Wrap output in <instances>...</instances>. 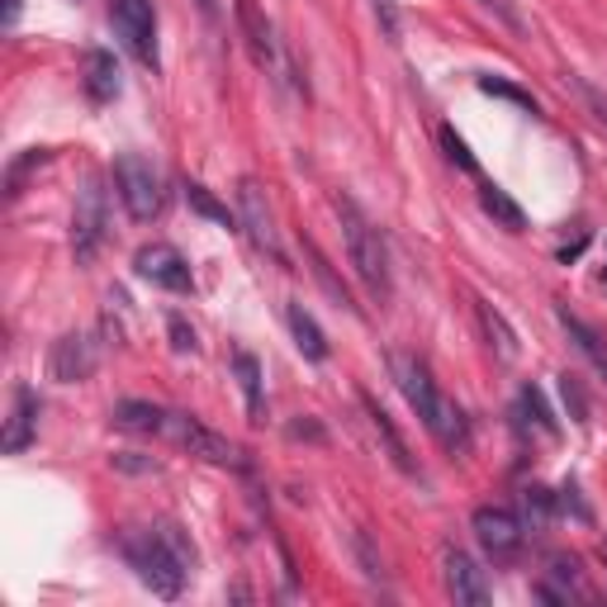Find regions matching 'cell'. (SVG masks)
I'll return each mask as SVG.
<instances>
[{
    "instance_id": "obj_1",
    "label": "cell",
    "mask_w": 607,
    "mask_h": 607,
    "mask_svg": "<svg viewBox=\"0 0 607 607\" xmlns=\"http://www.w3.org/2000/svg\"><path fill=\"white\" fill-rule=\"evenodd\" d=\"M119 555L157 598H180V589H186V579H190V565H195V546H190L176 522L124 527Z\"/></svg>"
},
{
    "instance_id": "obj_2",
    "label": "cell",
    "mask_w": 607,
    "mask_h": 607,
    "mask_svg": "<svg viewBox=\"0 0 607 607\" xmlns=\"http://www.w3.org/2000/svg\"><path fill=\"white\" fill-rule=\"evenodd\" d=\"M390 376L399 384V394L408 399V408L418 413V422L428 428L437 442H442L446 451H470V418L451 404V399L437 390V380H432V370L422 366L413 352H390Z\"/></svg>"
},
{
    "instance_id": "obj_3",
    "label": "cell",
    "mask_w": 607,
    "mask_h": 607,
    "mask_svg": "<svg viewBox=\"0 0 607 607\" xmlns=\"http://www.w3.org/2000/svg\"><path fill=\"white\" fill-rule=\"evenodd\" d=\"M332 210H338V218H342V238H346V256H352L356 280L366 286V294L376 304H390L394 276H390V252H384L376 224H370V218L356 210V200H346V195L332 200Z\"/></svg>"
},
{
    "instance_id": "obj_4",
    "label": "cell",
    "mask_w": 607,
    "mask_h": 607,
    "mask_svg": "<svg viewBox=\"0 0 607 607\" xmlns=\"http://www.w3.org/2000/svg\"><path fill=\"white\" fill-rule=\"evenodd\" d=\"M162 437H166V442H172V446L190 451V456L210 460V465H232V470H248V451H242V446H232L228 437L210 432L200 418H190V413H176V408H166Z\"/></svg>"
},
{
    "instance_id": "obj_5",
    "label": "cell",
    "mask_w": 607,
    "mask_h": 607,
    "mask_svg": "<svg viewBox=\"0 0 607 607\" xmlns=\"http://www.w3.org/2000/svg\"><path fill=\"white\" fill-rule=\"evenodd\" d=\"M114 186H119V200H124L128 218L148 224V218L162 214V176L152 172L148 157H138V152H124V157L114 162Z\"/></svg>"
},
{
    "instance_id": "obj_6",
    "label": "cell",
    "mask_w": 607,
    "mask_h": 607,
    "mask_svg": "<svg viewBox=\"0 0 607 607\" xmlns=\"http://www.w3.org/2000/svg\"><path fill=\"white\" fill-rule=\"evenodd\" d=\"M105 228H110L105 186H100V176H86V186L76 190V214H72V252H76V262H90V256L100 252Z\"/></svg>"
},
{
    "instance_id": "obj_7",
    "label": "cell",
    "mask_w": 607,
    "mask_h": 607,
    "mask_svg": "<svg viewBox=\"0 0 607 607\" xmlns=\"http://www.w3.org/2000/svg\"><path fill=\"white\" fill-rule=\"evenodd\" d=\"M470 527H475V541H480L494 565L518 560L522 546H527V522L513 508H475Z\"/></svg>"
},
{
    "instance_id": "obj_8",
    "label": "cell",
    "mask_w": 607,
    "mask_h": 607,
    "mask_svg": "<svg viewBox=\"0 0 607 607\" xmlns=\"http://www.w3.org/2000/svg\"><path fill=\"white\" fill-rule=\"evenodd\" d=\"M114 34L124 38V48L134 53L143 67L157 72V15H152V0H114L110 5Z\"/></svg>"
},
{
    "instance_id": "obj_9",
    "label": "cell",
    "mask_w": 607,
    "mask_h": 607,
    "mask_svg": "<svg viewBox=\"0 0 607 607\" xmlns=\"http://www.w3.org/2000/svg\"><path fill=\"white\" fill-rule=\"evenodd\" d=\"M134 270L152 286L172 290V294H190L195 290V276H190V262L180 256L172 242H148V248L134 252Z\"/></svg>"
},
{
    "instance_id": "obj_10",
    "label": "cell",
    "mask_w": 607,
    "mask_h": 607,
    "mask_svg": "<svg viewBox=\"0 0 607 607\" xmlns=\"http://www.w3.org/2000/svg\"><path fill=\"white\" fill-rule=\"evenodd\" d=\"M100 366V342L90 338V332H67V338L53 342V352H48V376L58 384H81L96 376Z\"/></svg>"
},
{
    "instance_id": "obj_11",
    "label": "cell",
    "mask_w": 607,
    "mask_h": 607,
    "mask_svg": "<svg viewBox=\"0 0 607 607\" xmlns=\"http://www.w3.org/2000/svg\"><path fill=\"white\" fill-rule=\"evenodd\" d=\"M238 218L242 228H248V238L262 248L276 266H286V248H280V232H276V218H270L266 200H262V186L256 180H242L238 186Z\"/></svg>"
},
{
    "instance_id": "obj_12",
    "label": "cell",
    "mask_w": 607,
    "mask_h": 607,
    "mask_svg": "<svg viewBox=\"0 0 607 607\" xmlns=\"http://www.w3.org/2000/svg\"><path fill=\"white\" fill-rule=\"evenodd\" d=\"M442 579H446V593L456 603H470V607H484L489 598H494V589H489L484 570L470 560L460 546H446L442 551Z\"/></svg>"
},
{
    "instance_id": "obj_13",
    "label": "cell",
    "mask_w": 607,
    "mask_h": 607,
    "mask_svg": "<svg viewBox=\"0 0 607 607\" xmlns=\"http://www.w3.org/2000/svg\"><path fill=\"white\" fill-rule=\"evenodd\" d=\"M238 24H242V38L252 48V62L266 72H280L286 67V53H280V38H276V24H270L256 0H238Z\"/></svg>"
},
{
    "instance_id": "obj_14",
    "label": "cell",
    "mask_w": 607,
    "mask_h": 607,
    "mask_svg": "<svg viewBox=\"0 0 607 607\" xmlns=\"http://www.w3.org/2000/svg\"><path fill=\"white\" fill-rule=\"evenodd\" d=\"M34 437H38V394L29 390V384H15L5 432H0V451H5V456H20V451L34 446Z\"/></svg>"
},
{
    "instance_id": "obj_15",
    "label": "cell",
    "mask_w": 607,
    "mask_h": 607,
    "mask_svg": "<svg viewBox=\"0 0 607 607\" xmlns=\"http://www.w3.org/2000/svg\"><path fill=\"white\" fill-rule=\"evenodd\" d=\"M361 408H366L370 428H376V437H380V446H384V456H390L394 470H404L408 480H418L422 470H418V460H413V451H408V442H404V432L394 428V418H390V413H384L370 394H361Z\"/></svg>"
},
{
    "instance_id": "obj_16",
    "label": "cell",
    "mask_w": 607,
    "mask_h": 607,
    "mask_svg": "<svg viewBox=\"0 0 607 607\" xmlns=\"http://www.w3.org/2000/svg\"><path fill=\"white\" fill-rule=\"evenodd\" d=\"M81 76H86V96L96 100V105H110L124 86L119 62H114V53H105V48H90V53L81 58Z\"/></svg>"
},
{
    "instance_id": "obj_17",
    "label": "cell",
    "mask_w": 607,
    "mask_h": 607,
    "mask_svg": "<svg viewBox=\"0 0 607 607\" xmlns=\"http://www.w3.org/2000/svg\"><path fill=\"white\" fill-rule=\"evenodd\" d=\"M555 318H560L565 338H570V342L579 346V352H584V356L593 361V370H598V376H607V342H603V332H598V328H589V323L579 318V314H570L565 304H555Z\"/></svg>"
},
{
    "instance_id": "obj_18",
    "label": "cell",
    "mask_w": 607,
    "mask_h": 607,
    "mask_svg": "<svg viewBox=\"0 0 607 607\" xmlns=\"http://www.w3.org/2000/svg\"><path fill=\"white\" fill-rule=\"evenodd\" d=\"M114 428L124 432H138V437H162V422H166V408L162 404H148V399H124L114 404Z\"/></svg>"
},
{
    "instance_id": "obj_19",
    "label": "cell",
    "mask_w": 607,
    "mask_h": 607,
    "mask_svg": "<svg viewBox=\"0 0 607 607\" xmlns=\"http://www.w3.org/2000/svg\"><path fill=\"white\" fill-rule=\"evenodd\" d=\"M286 323L294 332V346H300L308 361H328V338H323V328L314 323V314H308L304 304H286Z\"/></svg>"
},
{
    "instance_id": "obj_20",
    "label": "cell",
    "mask_w": 607,
    "mask_h": 607,
    "mask_svg": "<svg viewBox=\"0 0 607 607\" xmlns=\"http://www.w3.org/2000/svg\"><path fill=\"white\" fill-rule=\"evenodd\" d=\"M475 318H480V328H484V338L489 346L503 356V361H518V332H513V323L498 314L494 304H484V300H475Z\"/></svg>"
},
{
    "instance_id": "obj_21",
    "label": "cell",
    "mask_w": 607,
    "mask_h": 607,
    "mask_svg": "<svg viewBox=\"0 0 607 607\" xmlns=\"http://www.w3.org/2000/svg\"><path fill=\"white\" fill-rule=\"evenodd\" d=\"M232 376H238L242 394H248L252 422H266V390H262V366H256V356H252V352H238V356H232Z\"/></svg>"
},
{
    "instance_id": "obj_22",
    "label": "cell",
    "mask_w": 607,
    "mask_h": 607,
    "mask_svg": "<svg viewBox=\"0 0 607 607\" xmlns=\"http://www.w3.org/2000/svg\"><path fill=\"white\" fill-rule=\"evenodd\" d=\"M518 413H522V422H532L541 437H555V432H560V422H555V413L546 408V399H541L536 384H522V390H518Z\"/></svg>"
},
{
    "instance_id": "obj_23",
    "label": "cell",
    "mask_w": 607,
    "mask_h": 607,
    "mask_svg": "<svg viewBox=\"0 0 607 607\" xmlns=\"http://www.w3.org/2000/svg\"><path fill=\"white\" fill-rule=\"evenodd\" d=\"M480 210H484L489 218H494V224L508 228V232H522V228H527V214H522L508 195H503L498 186H484V190H480Z\"/></svg>"
},
{
    "instance_id": "obj_24",
    "label": "cell",
    "mask_w": 607,
    "mask_h": 607,
    "mask_svg": "<svg viewBox=\"0 0 607 607\" xmlns=\"http://www.w3.org/2000/svg\"><path fill=\"white\" fill-rule=\"evenodd\" d=\"M555 494L551 489H541V484H527L522 489V522L532 527V532H541V527H551V518H555Z\"/></svg>"
},
{
    "instance_id": "obj_25",
    "label": "cell",
    "mask_w": 607,
    "mask_h": 607,
    "mask_svg": "<svg viewBox=\"0 0 607 607\" xmlns=\"http://www.w3.org/2000/svg\"><path fill=\"white\" fill-rule=\"evenodd\" d=\"M186 200H190V210L204 214V218H210V224H218V228H238V224H242V218L228 214V204H218L210 190L200 186V180H186Z\"/></svg>"
},
{
    "instance_id": "obj_26",
    "label": "cell",
    "mask_w": 607,
    "mask_h": 607,
    "mask_svg": "<svg viewBox=\"0 0 607 607\" xmlns=\"http://www.w3.org/2000/svg\"><path fill=\"white\" fill-rule=\"evenodd\" d=\"M304 252H308V262H314V276L323 280V286H328V294L332 300H338V308H352L356 314V304H352V294H346V286L338 276H332V266H328V256H323L318 248H314V238H304Z\"/></svg>"
},
{
    "instance_id": "obj_27",
    "label": "cell",
    "mask_w": 607,
    "mask_h": 607,
    "mask_svg": "<svg viewBox=\"0 0 607 607\" xmlns=\"http://www.w3.org/2000/svg\"><path fill=\"white\" fill-rule=\"evenodd\" d=\"M437 138H442V152H446V162H456L460 172H470V176L480 172V162L470 157V148H465V138H460L451 124H442V128H437Z\"/></svg>"
},
{
    "instance_id": "obj_28",
    "label": "cell",
    "mask_w": 607,
    "mask_h": 607,
    "mask_svg": "<svg viewBox=\"0 0 607 607\" xmlns=\"http://www.w3.org/2000/svg\"><path fill=\"white\" fill-rule=\"evenodd\" d=\"M48 157H53V152H48V148H29L20 162H10V172H5V195L15 200L20 190H24V172H29V166H43Z\"/></svg>"
},
{
    "instance_id": "obj_29",
    "label": "cell",
    "mask_w": 607,
    "mask_h": 607,
    "mask_svg": "<svg viewBox=\"0 0 607 607\" xmlns=\"http://www.w3.org/2000/svg\"><path fill=\"white\" fill-rule=\"evenodd\" d=\"M560 399H565V408H570V418L584 428L589 422V394H584V384H579V376H560Z\"/></svg>"
},
{
    "instance_id": "obj_30",
    "label": "cell",
    "mask_w": 607,
    "mask_h": 607,
    "mask_svg": "<svg viewBox=\"0 0 607 607\" xmlns=\"http://www.w3.org/2000/svg\"><path fill=\"white\" fill-rule=\"evenodd\" d=\"M480 90H484V96H498V100H513V105L527 110V114H541V110H536V100H532V96H522V90H518V86H508V81L480 76Z\"/></svg>"
},
{
    "instance_id": "obj_31",
    "label": "cell",
    "mask_w": 607,
    "mask_h": 607,
    "mask_svg": "<svg viewBox=\"0 0 607 607\" xmlns=\"http://www.w3.org/2000/svg\"><path fill=\"white\" fill-rule=\"evenodd\" d=\"M475 5L489 10V15H494L498 24H508L513 34H527V20H522V10L513 5V0H475Z\"/></svg>"
},
{
    "instance_id": "obj_32",
    "label": "cell",
    "mask_w": 607,
    "mask_h": 607,
    "mask_svg": "<svg viewBox=\"0 0 607 607\" xmlns=\"http://www.w3.org/2000/svg\"><path fill=\"white\" fill-rule=\"evenodd\" d=\"M370 10H376L380 34L390 38V43H399V34H404V24H399V0H370Z\"/></svg>"
},
{
    "instance_id": "obj_33",
    "label": "cell",
    "mask_w": 607,
    "mask_h": 607,
    "mask_svg": "<svg viewBox=\"0 0 607 607\" xmlns=\"http://www.w3.org/2000/svg\"><path fill=\"white\" fill-rule=\"evenodd\" d=\"M555 508H560L565 518H574V522H593V508H589L584 498H579V489H574V484H565L560 494H555Z\"/></svg>"
},
{
    "instance_id": "obj_34",
    "label": "cell",
    "mask_w": 607,
    "mask_h": 607,
    "mask_svg": "<svg viewBox=\"0 0 607 607\" xmlns=\"http://www.w3.org/2000/svg\"><path fill=\"white\" fill-rule=\"evenodd\" d=\"M114 470H134V475H157L162 465L152 456H138V451H114Z\"/></svg>"
},
{
    "instance_id": "obj_35",
    "label": "cell",
    "mask_w": 607,
    "mask_h": 607,
    "mask_svg": "<svg viewBox=\"0 0 607 607\" xmlns=\"http://www.w3.org/2000/svg\"><path fill=\"white\" fill-rule=\"evenodd\" d=\"M574 90L589 100V110H593V114H598V119L607 124V96H603V90L593 86V81H584V76H574Z\"/></svg>"
},
{
    "instance_id": "obj_36",
    "label": "cell",
    "mask_w": 607,
    "mask_h": 607,
    "mask_svg": "<svg viewBox=\"0 0 607 607\" xmlns=\"http://www.w3.org/2000/svg\"><path fill=\"white\" fill-rule=\"evenodd\" d=\"M166 328H172V346H176L180 356H186V352H195V332L186 328V318H172Z\"/></svg>"
},
{
    "instance_id": "obj_37",
    "label": "cell",
    "mask_w": 607,
    "mask_h": 607,
    "mask_svg": "<svg viewBox=\"0 0 607 607\" xmlns=\"http://www.w3.org/2000/svg\"><path fill=\"white\" fill-rule=\"evenodd\" d=\"M20 5H24V0H5V29H15V24H20Z\"/></svg>"
},
{
    "instance_id": "obj_38",
    "label": "cell",
    "mask_w": 607,
    "mask_h": 607,
    "mask_svg": "<svg viewBox=\"0 0 607 607\" xmlns=\"http://www.w3.org/2000/svg\"><path fill=\"white\" fill-rule=\"evenodd\" d=\"M290 437H323V428H314V422H294Z\"/></svg>"
},
{
    "instance_id": "obj_39",
    "label": "cell",
    "mask_w": 607,
    "mask_h": 607,
    "mask_svg": "<svg viewBox=\"0 0 607 607\" xmlns=\"http://www.w3.org/2000/svg\"><path fill=\"white\" fill-rule=\"evenodd\" d=\"M200 10H204V15H214V0H200Z\"/></svg>"
},
{
    "instance_id": "obj_40",
    "label": "cell",
    "mask_w": 607,
    "mask_h": 607,
    "mask_svg": "<svg viewBox=\"0 0 607 607\" xmlns=\"http://www.w3.org/2000/svg\"><path fill=\"white\" fill-rule=\"evenodd\" d=\"M598 555H603V565H607V541H603V546H598Z\"/></svg>"
},
{
    "instance_id": "obj_41",
    "label": "cell",
    "mask_w": 607,
    "mask_h": 607,
    "mask_svg": "<svg viewBox=\"0 0 607 607\" xmlns=\"http://www.w3.org/2000/svg\"><path fill=\"white\" fill-rule=\"evenodd\" d=\"M603 286H607V276H603Z\"/></svg>"
}]
</instances>
